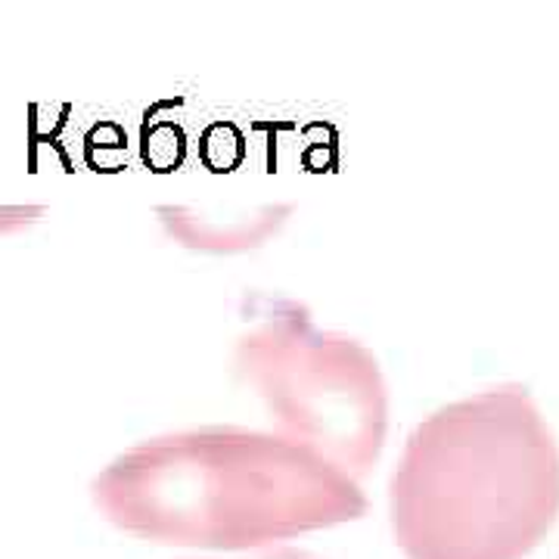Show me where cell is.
<instances>
[{
    "label": "cell",
    "instance_id": "obj_5",
    "mask_svg": "<svg viewBox=\"0 0 559 559\" xmlns=\"http://www.w3.org/2000/svg\"><path fill=\"white\" fill-rule=\"evenodd\" d=\"M240 559H318L305 550H293V547H283V550H261V554H252V557H240Z\"/></svg>",
    "mask_w": 559,
    "mask_h": 559
},
{
    "label": "cell",
    "instance_id": "obj_3",
    "mask_svg": "<svg viewBox=\"0 0 559 559\" xmlns=\"http://www.w3.org/2000/svg\"><path fill=\"white\" fill-rule=\"evenodd\" d=\"M234 348V370L264 404L277 436L360 481L382 454L389 389L364 342L320 330L308 308L264 299Z\"/></svg>",
    "mask_w": 559,
    "mask_h": 559
},
{
    "label": "cell",
    "instance_id": "obj_1",
    "mask_svg": "<svg viewBox=\"0 0 559 559\" xmlns=\"http://www.w3.org/2000/svg\"><path fill=\"white\" fill-rule=\"evenodd\" d=\"M121 532L200 550H252L367 513L360 481L330 460L242 426H202L128 448L91 485Z\"/></svg>",
    "mask_w": 559,
    "mask_h": 559
},
{
    "label": "cell",
    "instance_id": "obj_4",
    "mask_svg": "<svg viewBox=\"0 0 559 559\" xmlns=\"http://www.w3.org/2000/svg\"><path fill=\"white\" fill-rule=\"evenodd\" d=\"M289 215V205H264L252 215H240L234 221H215L202 212L183 209V205H162L159 218L165 230L180 240L187 249H202V252H242L255 249L277 234L280 224Z\"/></svg>",
    "mask_w": 559,
    "mask_h": 559
},
{
    "label": "cell",
    "instance_id": "obj_2",
    "mask_svg": "<svg viewBox=\"0 0 559 559\" xmlns=\"http://www.w3.org/2000/svg\"><path fill=\"white\" fill-rule=\"evenodd\" d=\"M389 516L407 559L528 557L559 516V444L528 389H485L423 419Z\"/></svg>",
    "mask_w": 559,
    "mask_h": 559
}]
</instances>
